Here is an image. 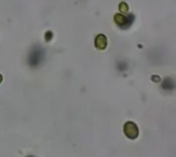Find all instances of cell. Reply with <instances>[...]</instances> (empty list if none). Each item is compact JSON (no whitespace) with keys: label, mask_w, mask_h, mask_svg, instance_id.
I'll use <instances>...</instances> for the list:
<instances>
[{"label":"cell","mask_w":176,"mask_h":157,"mask_svg":"<svg viewBox=\"0 0 176 157\" xmlns=\"http://www.w3.org/2000/svg\"><path fill=\"white\" fill-rule=\"evenodd\" d=\"M124 133L126 136L128 137L131 140H134L138 137V134H139V131H138L137 125L132 121L126 122L124 125Z\"/></svg>","instance_id":"6da1fadb"},{"label":"cell","mask_w":176,"mask_h":157,"mask_svg":"<svg viewBox=\"0 0 176 157\" xmlns=\"http://www.w3.org/2000/svg\"><path fill=\"white\" fill-rule=\"evenodd\" d=\"M95 43H96V47L98 49H104L107 44L106 37H105L104 35H98Z\"/></svg>","instance_id":"7a4b0ae2"},{"label":"cell","mask_w":176,"mask_h":157,"mask_svg":"<svg viewBox=\"0 0 176 157\" xmlns=\"http://www.w3.org/2000/svg\"><path fill=\"white\" fill-rule=\"evenodd\" d=\"M115 19V23L117 25H120V26H126L127 25V17L122 16V14H117V16L114 17Z\"/></svg>","instance_id":"3957f363"},{"label":"cell","mask_w":176,"mask_h":157,"mask_svg":"<svg viewBox=\"0 0 176 157\" xmlns=\"http://www.w3.org/2000/svg\"><path fill=\"white\" fill-rule=\"evenodd\" d=\"M120 11H122L123 12H126V11H128V6L126 5V4H124V3L120 4Z\"/></svg>","instance_id":"277c9868"},{"label":"cell","mask_w":176,"mask_h":157,"mask_svg":"<svg viewBox=\"0 0 176 157\" xmlns=\"http://www.w3.org/2000/svg\"><path fill=\"white\" fill-rule=\"evenodd\" d=\"M1 81H2V76L0 75V83H1Z\"/></svg>","instance_id":"5b68a950"},{"label":"cell","mask_w":176,"mask_h":157,"mask_svg":"<svg viewBox=\"0 0 176 157\" xmlns=\"http://www.w3.org/2000/svg\"><path fill=\"white\" fill-rule=\"evenodd\" d=\"M28 157H34V156H28Z\"/></svg>","instance_id":"8992f818"}]
</instances>
